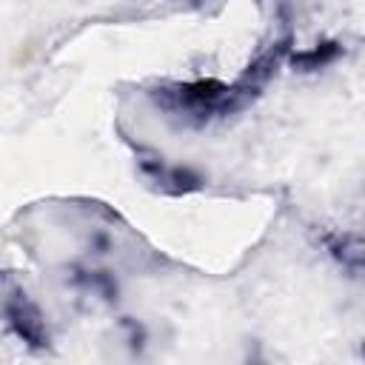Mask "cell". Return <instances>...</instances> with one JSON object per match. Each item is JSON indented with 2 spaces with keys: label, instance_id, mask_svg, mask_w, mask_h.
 I'll list each match as a JSON object with an SVG mask.
<instances>
[{
  "label": "cell",
  "instance_id": "obj_1",
  "mask_svg": "<svg viewBox=\"0 0 365 365\" xmlns=\"http://www.w3.org/2000/svg\"><path fill=\"white\" fill-rule=\"evenodd\" d=\"M6 314H9V322L14 325V331L34 348H43L48 342L46 331H43V319L40 314L34 311V305H29L26 299H17V302H9L6 305Z\"/></svg>",
  "mask_w": 365,
  "mask_h": 365
},
{
  "label": "cell",
  "instance_id": "obj_2",
  "mask_svg": "<svg viewBox=\"0 0 365 365\" xmlns=\"http://www.w3.org/2000/svg\"><path fill=\"white\" fill-rule=\"evenodd\" d=\"M334 54H336V48H334V43H328V46H322V48H314V51L302 54V57H299V63H302L305 68H317V66L328 63Z\"/></svg>",
  "mask_w": 365,
  "mask_h": 365
}]
</instances>
